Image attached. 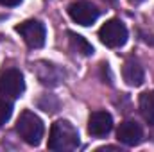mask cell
Here are the masks:
<instances>
[{
  "label": "cell",
  "mask_w": 154,
  "mask_h": 152,
  "mask_svg": "<svg viewBox=\"0 0 154 152\" xmlns=\"http://www.w3.org/2000/svg\"><path fill=\"white\" fill-rule=\"evenodd\" d=\"M131 4H140V2H143V0H129Z\"/></svg>",
  "instance_id": "9a60e30c"
},
{
  "label": "cell",
  "mask_w": 154,
  "mask_h": 152,
  "mask_svg": "<svg viewBox=\"0 0 154 152\" xmlns=\"http://www.w3.org/2000/svg\"><path fill=\"white\" fill-rule=\"evenodd\" d=\"M68 14L75 23L88 27L97 22V18L100 16V11L95 4H91L88 0H74L68 5Z\"/></svg>",
  "instance_id": "277c9868"
},
{
  "label": "cell",
  "mask_w": 154,
  "mask_h": 152,
  "mask_svg": "<svg viewBox=\"0 0 154 152\" xmlns=\"http://www.w3.org/2000/svg\"><path fill=\"white\" fill-rule=\"evenodd\" d=\"M116 138L120 143H124L125 147H134L142 141L143 138V129L138 122L134 120H125L118 125L116 129Z\"/></svg>",
  "instance_id": "52a82bcc"
},
{
  "label": "cell",
  "mask_w": 154,
  "mask_h": 152,
  "mask_svg": "<svg viewBox=\"0 0 154 152\" xmlns=\"http://www.w3.org/2000/svg\"><path fill=\"white\" fill-rule=\"evenodd\" d=\"M106 2H115V0H106Z\"/></svg>",
  "instance_id": "2e32d148"
},
{
  "label": "cell",
  "mask_w": 154,
  "mask_h": 152,
  "mask_svg": "<svg viewBox=\"0 0 154 152\" xmlns=\"http://www.w3.org/2000/svg\"><path fill=\"white\" fill-rule=\"evenodd\" d=\"M11 114H13V104L5 99H0V127L5 122H9Z\"/></svg>",
  "instance_id": "4fadbf2b"
},
{
  "label": "cell",
  "mask_w": 154,
  "mask_h": 152,
  "mask_svg": "<svg viewBox=\"0 0 154 152\" xmlns=\"http://www.w3.org/2000/svg\"><path fill=\"white\" fill-rule=\"evenodd\" d=\"M68 41H70V48H72L75 54H81V56H91V54H93L91 43H88V39L82 38L81 34L68 32Z\"/></svg>",
  "instance_id": "7c38bea8"
},
{
  "label": "cell",
  "mask_w": 154,
  "mask_h": 152,
  "mask_svg": "<svg viewBox=\"0 0 154 152\" xmlns=\"http://www.w3.org/2000/svg\"><path fill=\"white\" fill-rule=\"evenodd\" d=\"M122 77H124V81H125L129 86L138 88V86H142V84H143V81H145V72H143L142 65H140L136 59H133V57H131V59H127V61L124 63Z\"/></svg>",
  "instance_id": "30bf717a"
},
{
  "label": "cell",
  "mask_w": 154,
  "mask_h": 152,
  "mask_svg": "<svg viewBox=\"0 0 154 152\" xmlns=\"http://www.w3.org/2000/svg\"><path fill=\"white\" fill-rule=\"evenodd\" d=\"M25 91L23 74L18 68H9L0 75V95L9 99H18Z\"/></svg>",
  "instance_id": "5b68a950"
},
{
  "label": "cell",
  "mask_w": 154,
  "mask_h": 152,
  "mask_svg": "<svg viewBox=\"0 0 154 152\" xmlns=\"http://www.w3.org/2000/svg\"><path fill=\"white\" fill-rule=\"evenodd\" d=\"M36 75H38V81L43 86H57L65 79V72L52 63L41 61L36 65Z\"/></svg>",
  "instance_id": "9c48e42d"
},
{
  "label": "cell",
  "mask_w": 154,
  "mask_h": 152,
  "mask_svg": "<svg viewBox=\"0 0 154 152\" xmlns=\"http://www.w3.org/2000/svg\"><path fill=\"white\" fill-rule=\"evenodd\" d=\"M140 113L149 125H154V90L140 95Z\"/></svg>",
  "instance_id": "8fae6325"
},
{
  "label": "cell",
  "mask_w": 154,
  "mask_h": 152,
  "mask_svg": "<svg viewBox=\"0 0 154 152\" xmlns=\"http://www.w3.org/2000/svg\"><path fill=\"white\" fill-rule=\"evenodd\" d=\"M22 0H0V5H5V7H14L18 5Z\"/></svg>",
  "instance_id": "5bb4252c"
},
{
  "label": "cell",
  "mask_w": 154,
  "mask_h": 152,
  "mask_svg": "<svg viewBox=\"0 0 154 152\" xmlns=\"http://www.w3.org/2000/svg\"><path fill=\"white\" fill-rule=\"evenodd\" d=\"M16 32L23 38V41L31 48H41L45 45L47 32H45L43 23L38 22V20H27V22L16 25Z\"/></svg>",
  "instance_id": "8992f818"
},
{
  "label": "cell",
  "mask_w": 154,
  "mask_h": 152,
  "mask_svg": "<svg viewBox=\"0 0 154 152\" xmlns=\"http://www.w3.org/2000/svg\"><path fill=\"white\" fill-rule=\"evenodd\" d=\"M113 129V116L108 111H93L88 118V132L95 138L109 134Z\"/></svg>",
  "instance_id": "ba28073f"
},
{
  "label": "cell",
  "mask_w": 154,
  "mask_h": 152,
  "mask_svg": "<svg viewBox=\"0 0 154 152\" xmlns=\"http://www.w3.org/2000/svg\"><path fill=\"white\" fill-rule=\"evenodd\" d=\"M127 36H129V34H127V27H125L120 20H116V18L108 20V22L100 27V31H99L100 41H102L106 47H109V48L124 47L125 41H127Z\"/></svg>",
  "instance_id": "3957f363"
},
{
  "label": "cell",
  "mask_w": 154,
  "mask_h": 152,
  "mask_svg": "<svg viewBox=\"0 0 154 152\" xmlns=\"http://www.w3.org/2000/svg\"><path fill=\"white\" fill-rule=\"evenodd\" d=\"M79 132L68 120H57L50 127L48 149L56 152H70L79 147Z\"/></svg>",
  "instance_id": "6da1fadb"
},
{
  "label": "cell",
  "mask_w": 154,
  "mask_h": 152,
  "mask_svg": "<svg viewBox=\"0 0 154 152\" xmlns=\"http://www.w3.org/2000/svg\"><path fill=\"white\" fill-rule=\"evenodd\" d=\"M16 132L20 134V138L25 143L39 145V141L43 138V132H45V127H43V122H41V118L38 114L25 109L16 122Z\"/></svg>",
  "instance_id": "7a4b0ae2"
}]
</instances>
